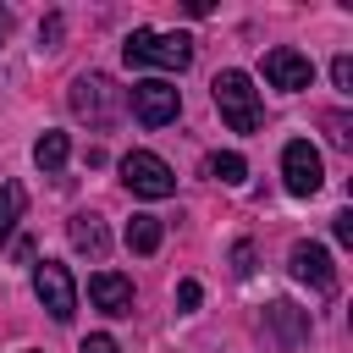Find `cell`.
Masks as SVG:
<instances>
[{
  "label": "cell",
  "mask_w": 353,
  "mask_h": 353,
  "mask_svg": "<svg viewBox=\"0 0 353 353\" xmlns=\"http://www.w3.org/2000/svg\"><path fill=\"white\" fill-rule=\"evenodd\" d=\"M127 66H160V72H188L193 66V39L188 33H154V28H132L121 44Z\"/></svg>",
  "instance_id": "cell-1"
},
{
  "label": "cell",
  "mask_w": 353,
  "mask_h": 353,
  "mask_svg": "<svg viewBox=\"0 0 353 353\" xmlns=\"http://www.w3.org/2000/svg\"><path fill=\"white\" fill-rule=\"evenodd\" d=\"M210 94H215V110H221V121L232 132H254L259 127V88H254L248 72H237V66L232 72H215Z\"/></svg>",
  "instance_id": "cell-2"
},
{
  "label": "cell",
  "mask_w": 353,
  "mask_h": 353,
  "mask_svg": "<svg viewBox=\"0 0 353 353\" xmlns=\"http://www.w3.org/2000/svg\"><path fill=\"white\" fill-rule=\"evenodd\" d=\"M72 110H77L88 127H110V121H121V110H127V88H116L105 72H83V77L72 83Z\"/></svg>",
  "instance_id": "cell-3"
},
{
  "label": "cell",
  "mask_w": 353,
  "mask_h": 353,
  "mask_svg": "<svg viewBox=\"0 0 353 353\" xmlns=\"http://www.w3.org/2000/svg\"><path fill=\"white\" fill-rule=\"evenodd\" d=\"M121 182H127L138 199H171V193H176V176H171V165H165L160 154H149V149H132V154H121Z\"/></svg>",
  "instance_id": "cell-4"
},
{
  "label": "cell",
  "mask_w": 353,
  "mask_h": 353,
  "mask_svg": "<svg viewBox=\"0 0 353 353\" xmlns=\"http://www.w3.org/2000/svg\"><path fill=\"white\" fill-rule=\"evenodd\" d=\"M127 105H132V116H138L143 127H165V121H176L182 94H176V83H165V77H143V83H132Z\"/></svg>",
  "instance_id": "cell-5"
},
{
  "label": "cell",
  "mask_w": 353,
  "mask_h": 353,
  "mask_svg": "<svg viewBox=\"0 0 353 353\" xmlns=\"http://www.w3.org/2000/svg\"><path fill=\"white\" fill-rule=\"evenodd\" d=\"M281 182H287V193H298V199L320 193L325 165H320V149H314L309 138H292V143L281 149Z\"/></svg>",
  "instance_id": "cell-6"
},
{
  "label": "cell",
  "mask_w": 353,
  "mask_h": 353,
  "mask_svg": "<svg viewBox=\"0 0 353 353\" xmlns=\"http://www.w3.org/2000/svg\"><path fill=\"white\" fill-rule=\"evenodd\" d=\"M33 292H39V303L50 309V320H72V314H77V281H72V270L55 265V259H44V265L33 270Z\"/></svg>",
  "instance_id": "cell-7"
},
{
  "label": "cell",
  "mask_w": 353,
  "mask_h": 353,
  "mask_svg": "<svg viewBox=\"0 0 353 353\" xmlns=\"http://www.w3.org/2000/svg\"><path fill=\"white\" fill-rule=\"evenodd\" d=\"M259 72H265V83H270V88H281V94H298V88H309V83H314V66H309V55H303V50H292V44H276V50H265Z\"/></svg>",
  "instance_id": "cell-8"
},
{
  "label": "cell",
  "mask_w": 353,
  "mask_h": 353,
  "mask_svg": "<svg viewBox=\"0 0 353 353\" xmlns=\"http://www.w3.org/2000/svg\"><path fill=\"white\" fill-rule=\"evenodd\" d=\"M292 276L309 287V292H336V265L320 243H292Z\"/></svg>",
  "instance_id": "cell-9"
},
{
  "label": "cell",
  "mask_w": 353,
  "mask_h": 353,
  "mask_svg": "<svg viewBox=\"0 0 353 353\" xmlns=\"http://www.w3.org/2000/svg\"><path fill=\"white\" fill-rule=\"evenodd\" d=\"M88 298H94V309H105V314H132V281L116 276V270H94V276H88Z\"/></svg>",
  "instance_id": "cell-10"
},
{
  "label": "cell",
  "mask_w": 353,
  "mask_h": 353,
  "mask_svg": "<svg viewBox=\"0 0 353 353\" xmlns=\"http://www.w3.org/2000/svg\"><path fill=\"white\" fill-rule=\"evenodd\" d=\"M66 237H72V248H77V254H88V259H105V254H110V232H105V221H99V215H88V210L66 221Z\"/></svg>",
  "instance_id": "cell-11"
},
{
  "label": "cell",
  "mask_w": 353,
  "mask_h": 353,
  "mask_svg": "<svg viewBox=\"0 0 353 353\" xmlns=\"http://www.w3.org/2000/svg\"><path fill=\"white\" fill-rule=\"evenodd\" d=\"M160 237H165V221H160V215H132V221H127V248H132V254H154Z\"/></svg>",
  "instance_id": "cell-12"
},
{
  "label": "cell",
  "mask_w": 353,
  "mask_h": 353,
  "mask_svg": "<svg viewBox=\"0 0 353 353\" xmlns=\"http://www.w3.org/2000/svg\"><path fill=\"white\" fill-rule=\"evenodd\" d=\"M66 154H72V138L66 132H39V143H33V165L39 171H61Z\"/></svg>",
  "instance_id": "cell-13"
},
{
  "label": "cell",
  "mask_w": 353,
  "mask_h": 353,
  "mask_svg": "<svg viewBox=\"0 0 353 353\" xmlns=\"http://www.w3.org/2000/svg\"><path fill=\"white\" fill-rule=\"evenodd\" d=\"M22 204H28V193H22L17 182H0V243L17 232V221H22Z\"/></svg>",
  "instance_id": "cell-14"
},
{
  "label": "cell",
  "mask_w": 353,
  "mask_h": 353,
  "mask_svg": "<svg viewBox=\"0 0 353 353\" xmlns=\"http://www.w3.org/2000/svg\"><path fill=\"white\" fill-rule=\"evenodd\" d=\"M210 176H215V182H226V188H237V182L248 176V160H243V154H232V149H221V154H210Z\"/></svg>",
  "instance_id": "cell-15"
},
{
  "label": "cell",
  "mask_w": 353,
  "mask_h": 353,
  "mask_svg": "<svg viewBox=\"0 0 353 353\" xmlns=\"http://www.w3.org/2000/svg\"><path fill=\"white\" fill-rule=\"evenodd\" d=\"M270 320H276V331H281L287 342H298V336H309V325L298 320V309H292V303H270Z\"/></svg>",
  "instance_id": "cell-16"
},
{
  "label": "cell",
  "mask_w": 353,
  "mask_h": 353,
  "mask_svg": "<svg viewBox=\"0 0 353 353\" xmlns=\"http://www.w3.org/2000/svg\"><path fill=\"white\" fill-rule=\"evenodd\" d=\"M232 276H237V281L254 276V243H232Z\"/></svg>",
  "instance_id": "cell-17"
},
{
  "label": "cell",
  "mask_w": 353,
  "mask_h": 353,
  "mask_svg": "<svg viewBox=\"0 0 353 353\" xmlns=\"http://www.w3.org/2000/svg\"><path fill=\"white\" fill-rule=\"evenodd\" d=\"M331 83H336V94H353V61H347V55L331 61Z\"/></svg>",
  "instance_id": "cell-18"
},
{
  "label": "cell",
  "mask_w": 353,
  "mask_h": 353,
  "mask_svg": "<svg viewBox=\"0 0 353 353\" xmlns=\"http://www.w3.org/2000/svg\"><path fill=\"white\" fill-rule=\"evenodd\" d=\"M176 303H182V314H193V309L204 303V287H199V281H182V287H176Z\"/></svg>",
  "instance_id": "cell-19"
},
{
  "label": "cell",
  "mask_w": 353,
  "mask_h": 353,
  "mask_svg": "<svg viewBox=\"0 0 353 353\" xmlns=\"http://www.w3.org/2000/svg\"><path fill=\"white\" fill-rule=\"evenodd\" d=\"M77 353H121V347H116V336L94 331V336H83V347H77Z\"/></svg>",
  "instance_id": "cell-20"
},
{
  "label": "cell",
  "mask_w": 353,
  "mask_h": 353,
  "mask_svg": "<svg viewBox=\"0 0 353 353\" xmlns=\"http://www.w3.org/2000/svg\"><path fill=\"white\" fill-rule=\"evenodd\" d=\"M331 232H336V243H353V210H336Z\"/></svg>",
  "instance_id": "cell-21"
},
{
  "label": "cell",
  "mask_w": 353,
  "mask_h": 353,
  "mask_svg": "<svg viewBox=\"0 0 353 353\" xmlns=\"http://www.w3.org/2000/svg\"><path fill=\"white\" fill-rule=\"evenodd\" d=\"M39 39H44V44H55V39H61V17H50V22L39 28Z\"/></svg>",
  "instance_id": "cell-22"
},
{
  "label": "cell",
  "mask_w": 353,
  "mask_h": 353,
  "mask_svg": "<svg viewBox=\"0 0 353 353\" xmlns=\"http://www.w3.org/2000/svg\"><path fill=\"white\" fill-rule=\"evenodd\" d=\"M6 28H11V17H6V11H0V39H6Z\"/></svg>",
  "instance_id": "cell-23"
},
{
  "label": "cell",
  "mask_w": 353,
  "mask_h": 353,
  "mask_svg": "<svg viewBox=\"0 0 353 353\" xmlns=\"http://www.w3.org/2000/svg\"><path fill=\"white\" fill-rule=\"evenodd\" d=\"M22 353H39V347H22Z\"/></svg>",
  "instance_id": "cell-24"
}]
</instances>
